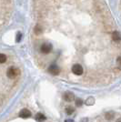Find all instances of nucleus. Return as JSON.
I'll return each instance as SVG.
<instances>
[{
  "label": "nucleus",
  "instance_id": "f257e3e1",
  "mask_svg": "<svg viewBox=\"0 0 121 122\" xmlns=\"http://www.w3.org/2000/svg\"><path fill=\"white\" fill-rule=\"evenodd\" d=\"M20 74V71L18 68H16L15 66H10L7 70H6V76H8L11 79H14L17 76H19Z\"/></svg>",
  "mask_w": 121,
  "mask_h": 122
},
{
  "label": "nucleus",
  "instance_id": "f03ea898",
  "mask_svg": "<svg viewBox=\"0 0 121 122\" xmlns=\"http://www.w3.org/2000/svg\"><path fill=\"white\" fill-rule=\"evenodd\" d=\"M52 48H53V46L50 43H44V44L41 45L40 51L43 54H48L52 51Z\"/></svg>",
  "mask_w": 121,
  "mask_h": 122
},
{
  "label": "nucleus",
  "instance_id": "7ed1b4c3",
  "mask_svg": "<svg viewBox=\"0 0 121 122\" xmlns=\"http://www.w3.org/2000/svg\"><path fill=\"white\" fill-rule=\"evenodd\" d=\"M48 72L50 73L51 75H53V76H57L59 73H60V68H59V66H56V65H51L49 66L48 67Z\"/></svg>",
  "mask_w": 121,
  "mask_h": 122
},
{
  "label": "nucleus",
  "instance_id": "20e7f679",
  "mask_svg": "<svg viewBox=\"0 0 121 122\" xmlns=\"http://www.w3.org/2000/svg\"><path fill=\"white\" fill-rule=\"evenodd\" d=\"M72 72L76 76H80L83 74V67L79 64H75L72 66Z\"/></svg>",
  "mask_w": 121,
  "mask_h": 122
},
{
  "label": "nucleus",
  "instance_id": "39448f33",
  "mask_svg": "<svg viewBox=\"0 0 121 122\" xmlns=\"http://www.w3.org/2000/svg\"><path fill=\"white\" fill-rule=\"evenodd\" d=\"M63 98L66 102H72L75 99V96H74V94L72 92H65L63 94Z\"/></svg>",
  "mask_w": 121,
  "mask_h": 122
},
{
  "label": "nucleus",
  "instance_id": "423d86ee",
  "mask_svg": "<svg viewBox=\"0 0 121 122\" xmlns=\"http://www.w3.org/2000/svg\"><path fill=\"white\" fill-rule=\"evenodd\" d=\"M19 117L22 118H28L31 117V112L29 109L27 108H23L20 112H19Z\"/></svg>",
  "mask_w": 121,
  "mask_h": 122
},
{
  "label": "nucleus",
  "instance_id": "0eeeda50",
  "mask_svg": "<svg viewBox=\"0 0 121 122\" xmlns=\"http://www.w3.org/2000/svg\"><path fill=\"white\" fill-rule=\"evenodd\" d=\"M112 39L115 42H118L121 40V33L118 31H114L112 33Z\"/></svg>",
  "mask_w": 121,
  "mask_h": 122
},
{
  "label": "nucleus",
  "instance_id": "6e6552de",
  "mask_svg": "<svg viewBox=\"0 0 121 122\" xmlns=\"http://www.w3.org/2000/svg\"><path fill=\"white\" fill-rule=\"evenodd\" d=\"M35 118L37 122H43L44 120H45V116L44 114H42V113H37L35 115Z\"/></svg>",
  "mask_w": 121,
  "mask_h": 122
},
{
  "label": "nucleus",
  "instance_id": "1a4fd4ad",
  "mask_svg": "<svg viewBox=\"0 0 121 122\" xmlns=\"http://www.w3.org/2000/svg\"><path fill=\"white\" fill-rule=\"evenodd\" d=\"M65 111H66V113L67 114V115H71V114L74 113L75 108H74L73 107H71V106H67V107H66V109H65Z\"/></svg>",
  "mask_w": 121,
  "mask_h": 122
},
{
  "label": "nucleus",
  "instance_id": "9d476101",
  "mask_svg": "<svg viewBox=\"0 0 121 122\" xmlns=\"http://www.w3.org/2000/svg\"><path fill=\"white\" fill-rule=\"evenodd\" d=\"M105 117H106V119H108V120H111V119H113L114 117H115V114H114V112H107L106 113V115H105Z\"/></svg>",
  "mask_w": 121,
  "mask_h": 122
},
{
  "label": "nucleus",
  "instance_id": "9b49d317",
  "mask_svg": "<svg viewBox=\"0 0 121 122\" xmlns=\"http://www.w3.org/2000/svg\"><path fill=\"white\" fill-rule=\"evenodd\" d=\"M42 32H43V28H42V26L39 25H37L35 27V34H36V35H40Z\"/></svg>",
  "mask_w": 121,
  "mask_h": 122
},
{
  "label": "nucleus",
  "instance_id": "f8f14e48",
  "mask_svg": "<svg viewBox=\"0 0 121 122\" xmlns=\"http://www.w3.org/2000/svg\"><path fill=\"white\" fill-rule=\"evenodd\" d=\"M75 104H76V107H80V106H82V104H83V100L80 99V98H76Z\"/></svg>",
  "mask_w": 121,
  "mask_h": 122
},
{
  "label": "nucleus",
  "instance_id": "ddd939ff",
  "mask_svg": "<svg viewBox=\"0 0 121 122\" xmlns=\"http://www.w3.org/2000/svg\"><path fill=\"white\" fill-rule=\"evenodd\" d=\"M5 60H6V56H5V54H1L0 55V62L3 64V63H5Z\"/></svg>",
  "mask_w": 121,
  "mask_h": 122
},
{
  "label": "nucleus",
  "instance_id": "4468645a",
  "mask_svg": "<svg viewBox=\"0 0 121 122\" xmlns=\"http://www.w3.org/2000/svg\"><path fill=\"white\" fill-rule=\"evenodd\" d=\"M86 103L87 105H92L93 103H94V99H93V97H89L88 99H86Z\"/></svg>",
  "mask_w": 121,
  "mask_h": 122
},
{
  "label": "nucleus",
  "instance_id": "2eb2a0df",
  "mask_svg": "<svg viewBox=\"0 0 121 122\" xmlns=\"http://www.w3.org/2000/svg\"><path fill=\"white\" fill-rule=\"evenodd\" d=\"M21 37H22V34H21V33H18L17 36H16V41H17V42H20Z\"/></svg>",
  "mask_w": 121,
  "mask_h": 122
},
{
  "label": "nucleus",
  "instance_id": "dca6fc26",
  "mask_svg": "<svg viewBox=\"0 0 121 122\" xmlns=\"http://www.w3.org/2000/svg\"><path fill=\"white\" fill-rule=\"evenodd\" d=\"M116 64H117L118 66H121V56H118V57L116 58Z\"/></svg>",
  "mask_w": 121,
  "mask_h": 122
},
{
  "label": "nucleus",
  "instance_id": "f3484780",
  "mask_svg": "<svg viewBox=\"0 0 121 122\" xmlns=\"http://www.w3.org/2000/svg\"><path fill=\"white\" fill-rule=\"evenodd\" d=\"M65 122H74L72 119H66V120H65Z\"/></svg>",
  "mask_w": 121,
  "mask_h": 122
},
{
  "label": "nucleus",
  "instance_id": "a211bd4d",
  "mask_svg": "<svg viewBox=\"0 0 121 122\" xmlns=\"http://www.w3.org/2000/svg\"><path fill=\"white\" fill-rule=\"evenodd\" d=\"M116 122H121V117H119L118 119H116Z\"/></svg>",
  "mask_w": 121,
  "mask_h": 122
}]
</instances>
